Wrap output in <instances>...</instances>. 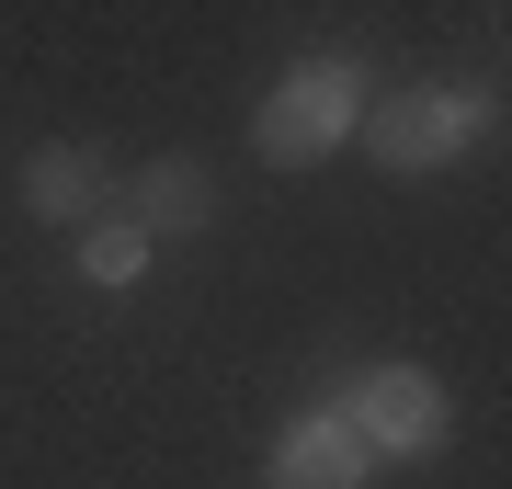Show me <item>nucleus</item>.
Masks as SVG:
<instances>
[{"label":"nucleus","mask_w":512,"mask_h":489,"mask_svg":"<svg viewBox=\"0 0 512 489\" xmlns=\"http://www.w3.org/2000/svg\"><path fill=\"white\" fill-rule=\"evenodd\" d=\"M330 421H342L365 455H433V444H444V387L421 376V364H365Z\"/></svg>","instance_id":"nucleus-3"},{"label":"nucleus","mask_w":512,"mask_h":489,"mask_svg":"<svg viewBox=\"0 0 512 489\" xmlns=\"http://www.w3.org/2000/svg\"><path fill=\"white\" fill-rule=\"evenodd\" d=\"M478 126H501V91L467 80V91H387V103H365V148L387 171H444Z\"/></svg>","instance_id":"nucleus-2"},{"label":"nucleus","mask_w":512,"mask_h":489,"mask_svg":"<svg viewBox=\"0 0 512 489\" xmlns=\"http://www.w3.org/2000/svg\"><path fill=\"white\" fill-rule=\"evenodd\" d=\"M126 228H137V239L205 228V171H194V160H148V171H137V194H126Z\"/></svg>","instance_id":"nucleus-6"},{"label":"nucleus","mask_w":512,"mask_h":489,"mask_svg":"<svg viewBox=\"0 0 512 489\" xmlns=\"http://www.w3.org/2000/svg\"><path fill=\"white\" fill-rule=\"evenodd\" d=\"M23 205L92 228V217H103V160H92V148H35V160H23Z\"/></svg>","instance_id":"nucleus-5"},{"label":"nucleus","mask_w":512,"mask_h":489,"mask_svg":"<svg viewBox=\"0 0 512 489\" xmlns=\"http://www.w3.org/2000/svg\"><path fill=\"white\" fill-rule=\"evenodd\" d=\"M353 126H365V69H353V57H308V69H285L274 91H262L251 148L296 171V160H319V148H342Z\"/></svg>","instance_id":"nucleus-1"},{"label":"nucleus","mask_w":512,"mask_h":489,"mask_svg":"<svg viewBox=\"0 0 512 489\" xmlns=\"http://www.w3.org/2000/svg\"><path fill=\"white\" fill-rule=\"evenodd\" d=\"M365 467H376V455L353 444L330 410H308V421L274 433V467H262V478H274V489H365Z\"/></svg>","instance_id":"nucleus-4"},{"label":"nucleus","mask_w":512,"mask_h":489,"mask_svg":"<svg viewBox=\"0 0 512 489\" xmlns=\"http://www.w3.org/2000/svg\"><path fill=\"white\" fill-rule=\"evenodd\" d=\"M80 273H92V285H137V273H148V239L126 217H92V228H80Z\"/></svg>","instance_id":"nucleus-7"}]
</instances>
